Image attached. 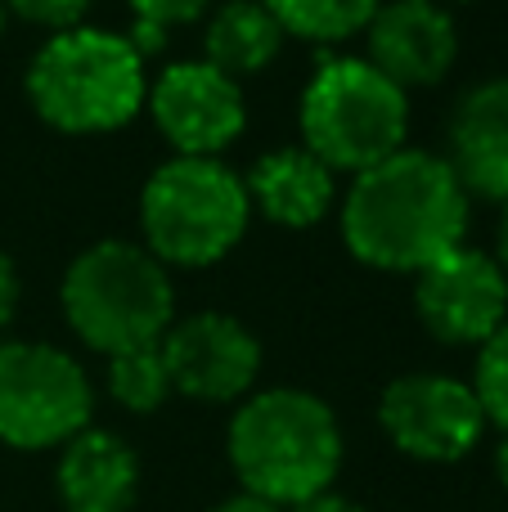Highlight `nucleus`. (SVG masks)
<instances>
[{
    "label": "nucleus",
    "instance_id": "nucleus-24",
    "mask_svg": "<svg viewBox=\"0 0 508 512\" xmlns=\"http://www.w3.org/2000/svg\"><path fill=\"white\" fill-rule=\"evenodd\" d=\"M288 512H365V508H360L356 499L338 495V490H324V495L306 499V504H297V508H288Z\"/></svg>",
    "mask_w": 508,
    "mask_h": 512
},
{
    "label": "nucleus",
    "instance_id": "nucleus-29",
    "mask_svg": "<svg viewBox=\"0 0 508 512\" xmlns=\"http://www.w3.org/2000/svg\"><path fill=\"white\" fill-rule=\"evenodd\" d=\"M459 5H464V0H459Z\"/></svg>",
    "mask_w": 508,
    "mask_h": 512
},
{
    "label": "nucleus",
    "instance_id": "nucleus-22",
    "mask_svg": "<svg viewBox=\"0 0 508 512\" xmlns=\"http://www.w3.org/2000/svg\"><path fill=\"white\" fill-rule=\"evenodd\" d=\"M18 297H23V279H18V265L9 261L5 252H0V333H5L9 319H14Z\"/></svg>",
    "mask_w": 508,
    "mask_h": 512
},
{
    "label": "nucleus",
    "instance_id": "nucleus-25",
    "mask_svg": "<svg viewBox=\"0 0 508 512\" xmlns=\"http://www.w3.org/2000/svg\"><path fill=\"white\" fill-rule=\"evenodd\" d=\"M207 512H284V508H275V504H266V499H257V495H230V499H221L216 508H207Z\"/></svg>",
    "mask_w": 508,
    "mask_h": 512
},
{
    "label": "nucleus",
    "instance_id": "nucleus-19",
    "mask_svg": "<svg viewBox=\"0 0 508 512\" xmlns=\"http://www.w3.org/2000/svg\"><path fill=\"white\" fill-rule=\"evenodd\" d=\"M468 387H473L486 423L508 432V319L477 346V364H473V382Z\"/></svg>",
    "mask_w": 508,
    "mask_h": 512
},
{
    "label": "nucleus",
    "instance_id": "nucleus-21",
    "mask_svg": "<svg viewBox=\"0 0 508 512\" xmlns=\"http://www.w3.org/2000/svg\"><path fill=\"white\" fill-rule=\"evenodd\" d=\"M216 0H131L135 18H149V23L162 27H176V23H194L212 9Z\"/></svg>",
    "mask_w": 508,
    "mask_h": 512
},
{
    "label": "nucleus",
    "instance_id": "nucleus-10",
    "mask_svg": "<svg viewBox=\"0 0 508 512\" xmlns=\"http://www.w3.org/2000/svg\"><path fill=\"white\" fill-rule=\"evenodd\" d=\"M158 346L171 373V391L203 405H230L252 396V382L261 373L257 333L221 310H194L185 319H171Z\"/></svg>",
    "mask_w": 508,
    "mask_h": 512
},
{
    "label": "nucleus",
    "instance_id": "nucleus-27",
    "mask_svg": "<svg viewBox=\"0 0 508 512\" xmlns=\"http://www.w3.org/2000/svg\"><path fill=\"white\" fill-rule=\"evenodd\" d=\"M495 477H500V486L508 490V432L500 436V445H495Z\"/></svg>",
    "mask_w": 508,
    "mask_h": 512
},
{
    "label": "nucleus",
    "instance_id": "nucleus-12",
    "mask_svg": "<svg viewBox=\"0 0 508 512\" xmlns=\"http://www.w3.org/2000/svg\"><path fill=\"white\" fill-rule=\"evenodd\" d=\"M369 63L401 90L437 86L459 54V27L441 0H383L365 27Z\"/></svg>",
    "mask_w": 508,
    "mask_h": 512
},
{
    "label": "nucleus",
    "instance_id": "nucleus-6",
    "mask_svg": "<svg viewBox=\"0 0 508 512\" xmlns=\"http://www.w3.org/2000/svg\"><path fill=\"white\" fill-rule=\"evenodd\" d=\"M248 185L221 158H167L140 189V239L162 265L225 261L248 234Z\"/></svg>",
    "mask_w": 508,
    "mask_h": 512
},
{
    "label": "nucleus",
    "instance_id": "nucleus-20",
    "mask_svg": "<svg viewBox=\"0 0 508 512\" xmlns=\"http://www.w3.org/2000/svg\"><path fill=\"white\" fill-rule=\"evenodd\" d=\"M5 5H9V18H27L36 27L63 32V27H77L95 0H5Z\"/></svg>",
    "mask_w": 508,
    "mask_h": 512
},
{
    "label": "nucleus",
    "instance_id": "nucleus-26",
    "mask_svg": "<svg viewBox=\"0 0 508 512\" xmlns=\"http://www.w3.org/2000/svg\"><path fill=\"white\" fill-rule=\"evenodd\" d=\"M495 265L508 274V203L500 207V221H495Z\"/></svg>",
    "mask_w": 508,
    "mask_h": 512
},
{
    "label": "nucleus",
    "instance_id": "nucleus-3",
    "mask_svg": "<svg viewBox=\"0 0 508 512\" xmlns=\"http://www.w3.org/2000/svg\"><path fill=\"white\" fill-rule=\"evenodd\" d=\"M23 90L45 126L63 135H99L126 126L144 108L149 72L126 32L77 23L36 45Z\"/></svg>",
    "mask_w": 508,
    "mask_h": 512
},
{
    "label": "nucleus",
    "instance_id": "nucleus-1",
    "mask_svg": "<svg viewBox=\"0 0 508 512\" xmlns=\"http://www.w3.org/2000/svg\"><path fill=\"white\" fill-rule=\"evenodd\" d=\"M473 198L441 153L401 149L351 176L342 198V243L387 274H419L464 248Z\"/></svg>",
    "mask_w": 508,
    "mask_h": 512
},
{
    "label": "nucleus",
    "instance_id": "nucleus-5",
    "mask_svg": "<svg viewBox=\"0 0 508 512\" xmlns=\"http://www.w3.org/2000/svg\"><path fill=\"white\" fill-rule=\"evenodd\" d=\"M297 131L329 171L360 176L405 149L410 95L360 54H333L306 81Z\"/></svg>",
    "mask_w": 508,
    "mask_h": 512
},
{
    "label": "nucleus",
    "instance_id": "nucleus-18",
    "mask_svg": "<svg viewBox=\"0 0 508 512\" xmlns=\"http://www.w3.org/2000/svg\"><path fill=\"white\" fill-rule=\"evenodd\" d=\"M108 396L117 400L131 414H153L162 409V400L171 396V373L167 360H162V346H140V351H122L108 360Z\"/></svg>",
    "mask_w": 508,
    "mask_h": 512
},
{
    "label": "nucleus",
    "instance_id": "nucleus-15",
    "mask_svg": "<svg viewBox=\"0 0 508 512\" xmlns=\"http://www.w3.org/2000/svg\"><path fill=\"white\" fill-rule=\"evenodd\" d=\"M243 185H248L252 212H261L266 221L284 225V230H311L338 203V176L302 144L261 153L252 162V171L243 176Z\"/></svg>",
    "mask_w": 508,
    "mask_h": 512
},
{
    "label": "nucleus",
    "instance_id": "nucleus-7",
    "mask_svg": "<svg viewBox=\"0 0 508 512\" xmlns=\"http://www.w3.org/2000/svg\"><path fill=\"white\" fill-rule=\"evenodd\" d=\"M95 387L77 355L50 342H0V441L63 450L90 427Z\"/></svg>",
    "mask_w": 508,
    "mask_h": 512
},
{
    "label": "nucleus",
    "instance_id": "nucleus-23",
    "mask_svg": "<svg viewBox=\"0 0 508 512\" xmlns=\"http://www.w3.org/2000/svg\"><path fill=\"white\" fill-rule=\"evenodd\" d=\"M126 41H131V45H135V54H140L144 63H149L153 54L167 50V27H162V23H149V18H135L131 32H126Z\"/></svg>",
    "mask_w": 508,
    "mask_h": 512
},
{
    "label": "nucleus",
    "instance_id": "nucleus-13",
    "mask_svg": "<svg viewBox=\"0 0 508 512\" xmlns=\"http://www.w3.org/2000/svg\"><path fill=\"white\" fill-rule=\"evenodd\" d=\"M450 167L468 198L508 203V77L477 81L450 113Z\"/></svg>",
    "mask_w": 508,
    "mask_h": 512
},
{
    "label": "nucleus",
    "instance_id": "nucleus-16",
    "mask_svg": "<svg viewBox=\"0 0 508 512\" xmlns=\"http://www.w3.org/2000/svg\"><path fill=\"white\" fill-rule=\"evenodd\" d=\"M284 27L261 0H221L203 27V59L225 77L243 81L266 72L284 50Z\"/></svg>",
    "mask_w": 508,
    "mask_h": 512
},
{
    "label": "nucleus",
    "instance_id": "nucleus-28",
    "mask_svg": "<svg viewBox=\"0 0 508 512\" xmlns=\"http://www.w3.org/2000/svg\"><path fill=\"white\" fill-rule=\"evenodd\" d=\"M5 27H9V5L0 0V36H5Z\"/></svg>",
    "mask_w": 508,
    "mask_h": 512
},
{
    "label": "nucleus",
    "instance_id": "nucleus-4",
    "mask_svg": "<svg viewBox=\"0 0 508 512\" xmlns=\"http://www.w3.org/2000/svg\"><path fill=\"white\" fill-rule=\"evenodd\" d=\"M59 306L77 342L113 360L162 342L176 319V288L167 265L144 243L99 239L63 270Z\"/></svg>",
    "mask_w": 508,
    "mask_h": 512
},
{
    "label": "nucleus",
    "instance_id": "nucleus-11",
    "mask_svg": "<svg viewBox=\"0 0 508 512\" xmlns=\"http://www.w3.org/2000/svg\"><path fill=\"white\" fill-rule=\"evenodd\" d=\"M414 310L437 342L482 346L508 319V274L482 248H455L414 274Z\"/></svg>",
    "mask_w": 508,
    "mask_h": 512
},
{
    "label": "nucleus",
    "instance_id": "nucleus-2",
    "mask_svg": "<svg viewBox=\"0 0 508 512\" xmlns=\"http://www.w3.org/2000/svg\"><path fill=\"white\" fill-rule=\"evenodd\" d=\"M342 427L329 400L302 387H266L239 400L225 432V454L243 495L297 508L333 490L342 472Z\"/></svg>",
    "mask_w": 508,
    "mask_h": 512
},
{
    "label": "nucleus",
    "instance_id": "nucleus-8",
    "mask_svg": "<svg viewBox=\"0 0 508 512\" xmlns=\"http://www.w3.org/2000/svg\"><path fill=\"white\" fill-rule=\"evenodd\" d=\"M378 427L410 459L459 463L486 436V414L455 373H401L378 396Z\"/></svg>",
    "mask_w": 508,
    "mask_h": 512
},
{
    "label": "nucleus",
    "instance_id": "nucleus-17",
    "mask_svg": "<svg viewBox=\"0 0 508 512\" xmlns=\"http://www.w3.org/2000/svg\"><path fill=\"white\" fill-rule=\"evenodd\" d=\"M261 5L275 14L284 36L311 45H338L365 32L383 0H261Z\"/></svg>",
    "mask_w": 508,
    "mask_h": 512
},
{
    "label": "nucleus",
    "instance_id": "nucleus-9",
    "mask_svg": "<svg viewBox=\"0 0 508 512\" xmlns=\"http://www.w3.org/2000/svg\"><path fill=\"white\" fill-rule=\"evenodd\" d=\"M144 108L176 158H221L248 126L243 86L207 59L167 63L149 81Z\"/></svg>",
    "mask_w": 508,
    "mask_h": 512
},
{
    "label": "nucleus",
    "instance_id": "nucleus-14",
    "mask_svg": "<svg viewBox=\"0 0 508 512\" xmlns=\"http://www.w3.org/2000/svg\"><path fill=\"white\" fill-rule=\"evenodd\" d=\"M54 490L63 512H131L140 495V454L117 432L86 427L59 450Z\"/></svg>",
    "mask_w": 508,
    "mask_h": 512
}]
</instances>
